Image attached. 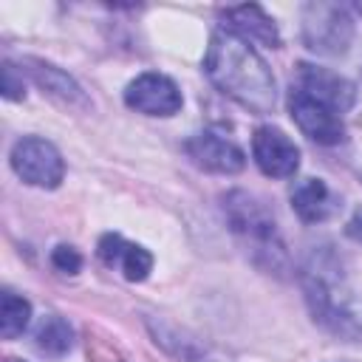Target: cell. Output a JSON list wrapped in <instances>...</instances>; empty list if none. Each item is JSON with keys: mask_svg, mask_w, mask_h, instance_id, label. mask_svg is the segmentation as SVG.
Here are the masks:
<instances>
[{"mask_svg": "<svg viewBox=\"0 0 362 362\" xmlns=\"http://www.w3.org/2000/svg\"><path fill=\"white\" fill-rule=\"evenodd\" d=\"M204 74L223 96L235 99L240 107L257 116L272 113L277 105V88L266 59L249 42L229 31H215L209 37Z\"/></svg>", "mask_w": 362, "mask_h": 362, "instance_id": "cell-1", "label": "cell"}, {"mask_svg": "<svg viewBox=\"0 0 362 362\" xmlns=\"http://www.w3.org/2000/svg\"><path fill=\"white\" fill-rule=\"evenodd\" d=\"M221 209L232 235L246 246L255 263L266 266L269 272L286 269V243L280 238L277 221L255 192L232 189L221 198Z\"/></svg>", "mask_w": 362, "mask_h": 362, "instance_id": "cell-2", "label": "cell"}, {"mask_svg": "<svg viewBox=\"0 0 362 362\" xmlns=\"http://www.w3.org/2000/svg\"><path fill=\"white\" fill-rule=\"evenodd\" d=\"M303 25V42L308 51L320 54V57H342L348 54L351 42H354V17L345 6L339 3H305L303 14H300Z\"/></svg>", "mask_w": 362, "mask_h": 362, "instance_id": "cell-3", "label": "cell"}, {"mask_svg": "<svg viewBox=\"0 0 362 362\" xmlns=\"http://www.w3.org/2000/svg\"><path fill=\"white\" fill-rule=\"evenodd\" d=\"M8 164L23 184L37 189H57L65 178L62 153L48 139L40 136H23L20 141H14L8 153Z\"/></svg>", "mask_w": 362, "mask_h": 362, "instance_id": "cell-4", "label": "cell"}, {"mask_svg": "<svg viewBox=\"0 0 362 362\" xmlns=\"http://www.w3.org/2000/svg\"><path fill=\"white\" fill-rule=\"evenodd\" d=\"M124 105L136 113L144 116H158V119H170L181 110L184 96L178 90V85L158 71H147L139 74L136 79L127 82L124 88Z\"/></svg>", "mask_w": 362, "mask_h": 362, "instance_id": "cell-5", "label": "cell"}, {"mask_svg": "<svg viewBox=\"0 0 362 362\" xmlns=\"http://www.w3.org/2000/svg\"><path fill=\"white\" fill-rule=\"evenodd\" d=\"M288 113L294 119V124L300 127L303 136H308L311 141L322 144V147H331V144H339L345 141V122L337 110H331L328 105L311 99L308 93L291 88L288 93Z\"/></svg>", "mask_w": 362, "mask_h": 362, "instance_id": "cell-6", "label": "cell"}, {"mask_svg": "<svg viewBox=\"0 0 362 362\" xmlns=\"http://www.w3.org/2000/svg\"><path fill=\"white\" fill-rule=\"evenodd\" d=\"M252 158L269 178H291L300 170V147L274 124H263L255 130Z\"/></svg>", "mask_w": 362, "mask_h": 362, "instance_id": "cell-7", "label": "cell"}, {"mask_svg": "<svg viewBox=\"0 0 362 362\" xmlns=\"http://www.w3.org/2000/svg\"><path fill=\"white\" fill-rule=\"evenodd\" d=\"M294 88L308 93L311 99L328 105L339 116L345 110H351L354 102H356V85L351 79H345L342 74H337L331 68H320V65H311V62L297 65V85Z\"/></svg>", "mask_w": 362, "mask_h": 362, "instance_id": "cell-8", "label": "cell"}, {"mask_svg": "<svg viewBox=\"0 0 362 362\" xmlns=\"http://www.w3.org/2000/svg\"><path fill=\"white\" fill-rule=\"evenodd\" d=\"M184 150L192 158V164L206 170V173L235 175V173H240L246 167V153L232 139H226V136H221L215 130L195 133L192 139H187Z\"/></svg>", "mask_w": 362, "mask_h": 362, "instance_id": "cell-9", "label": "cell"}, {"mask_svg": "<svg viewBox=\"0 0 362 362\" xmlns=\"http://www.w3.org/2000/svg\"><path fill=\"white\" fill-rule=\"evenodd\" d=\"M218 17H221V31H229L249 45L257 42L266 48H280V28L274 17H269L257 3L226 6L218 11Z\"/></svg>", "mask_w": 362, "mask_h": 362, "instance_id": "cell-10", "label": "cell"}, {"mask_svg": "<svg viewBox=\"0 0 362 362\" xmlns=\"http://www.w3.org/2000/svg\"><path fill=\"white\" fill-rule=\"evenodd\" d=\"M96 252H99V257H102L105 266L119 269V274L124 280H130V283H141L153 272V255L141 243H130V240H124L116 232L102 235Z\"/></svg>", "mask_w": 362, "mask_h": 362, "instance_id": "cell-11", "label": "cell"}, {"mask_svg": "<svg viewBox=\"0 0 362 362\" xmlns=\"http://www.w3.org/2000/svg\"><path fill=\"white\" fill-rule=\"evenodd\" d=\"M291 209L297 212V218L303 223H322L328 221L337 209L339 201L337 195L328 189V184L322 178H303L291 187Z\"/></svg>", "mask_w": 362, "mask_h": 362, "instance_id": "cell-12", "label": "cell"}, {"mask_svg": "<svg viewBox=\"0 0 362 362\" xmlns=\"http://www.w3.org/2000/svg\"><path fill=\"white\" fill-rule=\"evenodd\" d=\"M25 71L31 74V79L42 88V93H48L51 99H57V102H62V105H68V107H74V105H79V107H88V96H85V90L62 71V68H57V65H51V62H42V59H25Z\"/></svg>", "mask_w": 362, "mask_h": 362, "instance_id": "cell-13", "label": "cell"}, {"mask_svg": "<svg viewBox=\"0 0 362 362\" xmlns=\"http://www.w3.org/2000/svg\"><path fill=\"white\" fill-rule=\"evenodd\" d=\"M71 345H74L71 325L57 314L42 317V322L34 331V348L40 354H45V356H65L71 351Z\"/></svg>", "mask_w": 362, "mask_h": 362, "instance_id": "cell-14", "label": "cell"}, {"mask_svg": "<svg viewBox=\"0 0 362 362\" xmlns=\"http://www.w3.org/2000/svg\"><path fill=\"white\" fill-rule=\"evenodd\" d=\"M31 322V303L11 288L0 294V334L3 339H17Z\"/></svg>", "mask_w": 362, "mask_h": 362, "instance_id": "cell-15", "label": "cell"}, {"mask_svg": "<svg viewBox=\"0 0 362 362\" xmlns=\"http://www.w3.org/2000/svg\"><path fill=\"white\" fill-rule=\"evenodd\" d=\"M0 90L8 102H17L25 96V85H23V71H17L11 62H3V79H0Z\"/></svg>", "mask_w": 362, "mask_h": 362, "instance_id": "cell-16", "label": "cell"}, {"mask_svg": "<svg viewBox=\"0 0 362 362\" xmlns=\"http://www.w3.org/2000/svg\"><path fill=\"white\" fill-rule=\"evenodd\" d=\"M51 263H54V269L62 272V274H76V272L82 269V255H79L74 246L59 243V246L51 252Z\"/></svg>", "mask_w": 362, "mask_h": 362, "instance_id": "cell-17", "label": "cell"}, {"mask_svg": "<svg viewBox=\"0 0 362 362\" xmlns=\"http://www.w3.org/2000/svg\"><path fill=\"white\" fill-rule=\"evenodd\" d=\"M345 235L351 238V240H356V243H362V206L351 215V221L345 223Z\"/></svg>", "mask_w": 362, "mask_h": 362, "instance_id": "cell-18", "label": "cell"}]
</instances>
